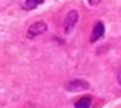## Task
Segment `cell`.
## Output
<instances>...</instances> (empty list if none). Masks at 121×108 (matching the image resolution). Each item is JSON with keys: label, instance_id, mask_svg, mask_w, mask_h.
I'll return each mask as SVG.
<instances>
[{"label": "cell", "instance_id": "obj_8", "mask_svg": "<svg viewBox=\"0 0 121 108\" xmlns=\"http://www.w3.org/2000/svg\"><path fill=\"white\" fill-rule=\"evenodd\" d=\"M101 0H89V5H92V6H95V5H98Z\"/></svg>", "mask_w": 121, "mask_h": 108}, {"label": "cell", "instance_id": "obj_2", "mask_svg": "<svg viewBox=\"0 0 121 108\" xmlns=\"http://www.w3.org/2000/svg\"><path fill=\"white\" fill-rule=\"evenodd\" d=\"M66 88L69 91H83L89 88V82L84 81V79H74V81H71L66 85Z\"/></svg>", "mask_w": 121, "mask_h": 108}, {"label": "cell", "instance_id": "obj_6", "mask_svg": "<svg viewBox=\"0 0 121 108\" xmlns=\"http://www.w3.org/2000/svg\"><path fill=\"white\" fill-rule=\"evenodd\" d=\"M91 99L89 97H81L80 100L75 102V108H91Z\"/></svg>", "mask_w": 121, "mask_h": 108}, {"label": "cell", "instance_id": "obj_7", "mask_svg": "<svg viewBox=\"0 0 121 108\" xmlns=\"http://www.w3.org/2000/svg\"><path fill=\"white\" fill-rule=\"evenodd\" d=\"M117 81H118V84L121 85V66H120V69H118V73H117Z\"/></svg>", "mask_w": 121, "mask_h": 108}, {"label": "cell", "instance_id": "obj_5", "mask_svg": "<svg viewBox=\"0 0 121 108\" xmlns=\"http://www.w3.org/2000/svg\"><path fill=\"white\" fill-rule=\"evenodd\" d=\"M44 0H26L25 2V9L26 11H31V9H35L39 5H41Z\"/></svg>", "mask_w": 121, "mask_h": 108}, {"label": "cell", "instance_id": "obj_4", "mask_svg": "<svg viewBox=\"0 0 121 108\" xmlns=\"http://www.w3.org/2000/svg\"><path fill=\"white\" fill-rule=\"evenodd\" d=\"M103 35H104V24L101 23V21H98V23L95 24L94 31H92L91 41H92V43H95V41H98L100 38H103Z\"/></svg>", "mask_w": 121, "mask_h": 108}, {"label": "cell", "instance_id": "obj_1", "mask_svg": "<svg viewBox=\"0 0 121 108\" xmlns=\"http://www.w3.org/2000/svg\"><path fill=\"white\" fill-rule=\"evenodd\" d=\"M48 31V24L44 23V21H35V23H32L29 26V29H28V38H35V37H39L41 35L43 32H46Z\"/></svg>", "mask_w": 121, "mask_h": 108}, {"label": "cell", "instance_id": "obj_3", "mask_svg": "<svg viewBox=\"0 0 121 108\" xmlns=\"http://www.w3.org/2000/svg\"><path fill=\"white\" fill-rule=\"evenodd\" d=\"M77 21H78V12L77 11H69V14L65 18V23H63L66 32H71L72 27L77 24Z\"/></svg>", "mask_w": 121, "mask_h": 108}]
</instances>
